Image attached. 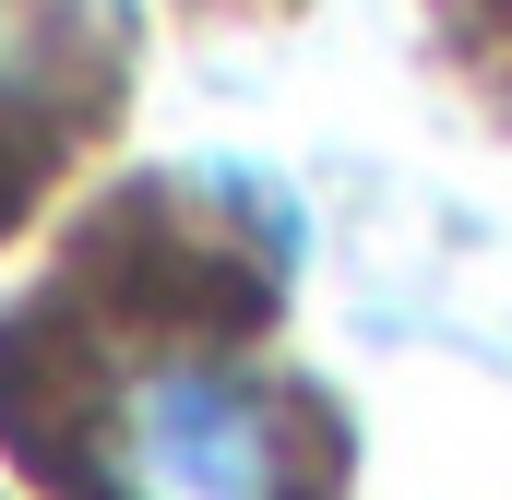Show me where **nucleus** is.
Returning <instances> with one entry per match:
<instances>
[{
    "label": "nucleus",
    "mask_w": 512,
    "mask_h": 500,
    "mask_svg": "<svg viewBox=\"0 0 512 500\" xmlns=\"http://www.w3.org/2000/svg\"><path fill=\"white\" fill-rule=\"evenodd\" d=\"M286 405L239 358L167 346L131 358L96 405V500H286Z\"/></svg>",
    "instance_id": "f257e3e1"
},
{
    "label": "nucleus",
    "mask_w": 512,
    "mask_h": 500,
    "mask_svg": "<svg viewBox=\"0 0 512 500\" xmlns=\"http://www.w3.org/2000/svg\"><path fill=\"white\" fill-rule=\"evenodd\" d=\"M96 84V0H0V131Z\"/></svg>",
    "instance_id": "f03ea898"
}]
</instances>
